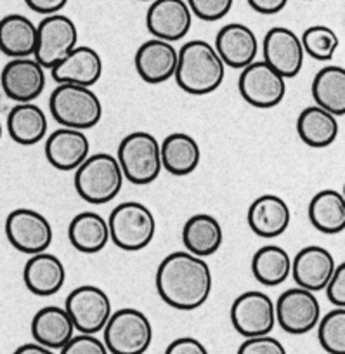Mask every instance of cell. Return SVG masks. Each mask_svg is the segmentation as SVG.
I'll list each match as a JSON object with an SVG mask.
<instances>
[{
	"label": "cell",
	"instance_id": "6da1fadb",
	"mask_svg": "<svg viewBox=\"0 0 345 354\" xmlns=\"http://www.w3.org/2000/svg\"><path fill=\"white\" fill-rule=\"evenodd\" d=\"M214 277L208 262L189 252L167 255L156 271V292L170 308L194 311L208 301Z\"/></svg>",
	"mask_w": 345,
	"mask_h": 354
},
{
	"label": "cell",
	"instance_id": "7a4b0ae2",
	"mask_svg": "<svg viewBox=\"0 0 345 354\" xmlns=\"http://www.w3.org/2000/svg\"><path fill=\"white\" fill-rule=\"evenodd\" d=\"M177 85L191 96L215 93L225 78V64L207 40H189L177 50Z\"/></svg>",
	"mask_w": 345,
	"mask_h": 354
},
{
	"label": "cell",
	"instance_id": "3957f363",
	"mask_svg": "<svg viewBox=\"0 0 345 354\" xmlns=\"http://www.w3.org/2000/svg\"><path fill=\"white\" fill-rule=\"evenodd\" d=\"M73 185L78 196L92 205H104L115 200L124 186V174L117 156L109 153L88 155L75 170Z\"/></svg>",
	"mask_w": 345,
	"mask_h": 354
},
{
	"label": "cell",
	"instance_id": "277c9868",
	"mask_svg": "<svg viewBox=\"0 0 345 354\" xmlns=\"http://www.w3.org/2000/svg\"><path fill=\"white\" fill-rule=\"evenodd\" d=\"M49 110L54 120L63 127L87 131L102 118V104L91 87L57 84L49 97Z\"/></svg>",
	"mask_w": 345,
	"mask_h": 354
},
{
	"label": "cell",
	"instance_id": "5b68a950",
	"mask_svg": "<svg viewBox=\"0 0 345 354\" xmlns=\"http://www.w3.org/2000/svg\"><path fill=\"white\" fill-rule=\"evenodd\" d=\"M117 160L120 163L124 179L136 186L151 185L162 172L158 139L144 131L131 132L122 139L118 145Z\"/></svg>",
	"mask_w": 345,
	"mask_h": 354
},
{
	"label": "cell",
	"instance_id": "8992f818",
	"mask_svg": "<svg viewBox=\"0 0 345 354\" xmlns=\"http://www.w3.org/2000/svg\"><path fill=\"white\" fill-rule=\"evenodd\" d=\"M102 342L109 354H144L153 342V325L139 309L122 308L109 316Z\"/></svg>",
	"mask_w": 345,
	"mask_h": 354
},
{
	"label": "cell",
	"instance_id": "52a82bcc",
	"mask_svg": "<svg viewBox=\"0 0 345 354\" xmlns=\"http://www.w3.org/2000/svg\"><path fill=\"white\" fill-rule=\"evenodd\" d=\"M109 240L125 252L148 247L156 234V219L151 210L139 202H124L111 210L108 219Z\"/></svg>",
	"mask_w": 345,
	"mask_h": 354
},
{
	"label": "cell",
	"instance_id": "ba28073f",
	"mask_svg": "<svg viewBox=\"0 0 345 354\" xmlns=\"http://www.w3.org/2000/svg\"><path fill=\"white\" fill-rule=\"evenodd\" d=\"M64 309L73 322L75 332L95 335L102 332L113 313L111 301L102 288L82 285L68 294Z\"/></svg>",
	"mask_w": 345,
	"mask_h": 354
},
{
	"label": "cell",
	"instance_id": "9c48e42d",
	"mask_svg": "<svg viewBox=\"0 0 345 354\" xmlns=\"http://www.w3.org/2000/svg\"><path fill=\"white\" fill-rule=\"evenodd\" d=\"M78 30L73 19L64 15L46 16L37 25L35 57L44 68H53L77 47Z\"/></svg>",
	"mask_w": 345,
	"mask_h": 354
},
{
	"label": "cell",
	"instance_id": "30bf717a",
	"mask_svg": "<svg viewBox=\"0 0 345 354\" xmlns=\"http://www.w3.org/2000/svg\"><path fill=\"white\" fill-rule=\"evenodd\" d=\"M238 88L248 104L269 110L285 100L286 80L265 61H254L241 70Z\"/></svg>",
	"mask_w": 345,
	"mask_h": 354
},
{
	"label": "cell",
	"instance_id": "8fae6325",
	"mask_svg": "<svg viewBox=\"0 0 345 354\" xmlns=\"http://www.w3.org/2000/svg\"><path fill=\"white\" fill-rule=\"evenodd\" d=\"M6 236L18 252L35 255L47 252L54 231L44 214L32 209H16L6 219Z\"/></svg>",
	"mask_w": 345,
	"mask_h": 354
},
{
	"label": "cell",
	"instance_id": "7c38bea8",
	"mask_svg": "<svg viewBox=\"0 0 345 354\" xmlns=\"http://www.w3.org/2000/svg\"><path fill=\"white\" fill-rule=\"evenodd\" d=\"M231 323L245 339L269 335L276 325L274 302L261 290H250L234 299Z\"/></svg>",
	"mask_w": 345,
	"mask_h": 354
},
{
	"label": "cell",
	"instance_id": "4fadbf2b",
	"mask_svg": "<svg viewBox=\"0 0 345 354\" xmlns=\"http://www.w3.org/2000/svg\"><path fill=\"white\" fill-rule=\"evenodd\" d=\"M276 323L290 335H304L316 328L321 318V304L314 292L288 288L274 302Z\"/></svg>",
	"mask_w": 345,
	"mask_h": 354
},
{
	"label": "cell",
	"instance_id": "5bb4252c",
	"mask_svg": "<svg viewBox=\"0 0 345 354\" xmlns=\"http://www.w3.org/2000/svg\"><path fill=\"white\" fill-rule=\"evenodd\" d=\"M2 91L9 100L18 103H33L46 88V68L35 57L11 59L0 73Z\"/></svg>",
	"mask_w": 345,
	"mask_h": 354
},
{
	"label": "cell",
	"instance_id": "9a60e30c",
	"mask_svg": "<svg viewBox=\"0 0 345 354\" xmlns=\"http://www.w3.org/2000/svg\"><path fill=\"white\" fill-rule=\"evenodd\" d=\"M193 15L186 0H153L146 12V26L155 39L177 42L189 33Z\"/></svg>",
	"mask_w": 345,
	"mask_h": 354
},
{
	"label": "cell",
	"instance_id": "2e32d148",
	"mask_svg": "<svg viewBox=\"0 0 345 354\" xmlns=\"http://www.w3.org/2000/svg\"><path fill=\"white\" fill-rule=\"evenodd\" d=\"M264 61L283 78H295L304 66V47L300 37L285 26H274L264 37Z\"/></svg>",
	"mask_w": 345,
	"mask_h": 354
},
{
	"label": "cell",
	"instance_id": "e0dca14e",
	"mask_svg": "<svg viewBox=\"0 0 345 354\" xmlns=\"http://www.w3.org/2000/svg\"><path fill=\"white\" fill-rule=\"evenodd\" d=\"M335 268L337 262L330 250L319 245H309L304 247L295 259H292L290 274L295 280L297 287L309 292H319L326 287Z\"/></svg>",
	"mask_w": 345,
	"mask_h": 354
},
{
	"label": "cell",
	"instance_id": "ac0fdd59",
	"mask_svg": "<svg viewBox=\"0 0 345 354\" xmlns=\"http://www.w3.org/2000/svg\"><path fill=\"white\" fill-rule=\"evenodd\" d=\"M214 49L225 66L243 70L257 57V35L243 23H229L217 32Z\"/></svg>",
	"mask_w": 345,
	"mask_h": 354
},
{
	"label": "cell",
	"instance_id": "d6986e66",
	"mask_svg": "<svg viewBox=\"0 0 345 354\" xmlns=\"http://www.w3.org/2000/svg\"><path fill=\"white\" fill-rule=\"evenodd\" d=\"M91 153V142L84 131L61 127L46 141V158L61 172L77 170Z\"/></svg>",
	"mask_w": 345,
	"mask_h": 354
},
{
	"label": "cell",
	"instance_id": "ffe728a7",
	"mask_svg": "<svg viewBox=\"0 0 345 354\" xmlns=\"http://www.w3.org/2000/svg\"><path fill=\"white\" fill-rule=\"evenodd\" d=\"M134 64L138 75L146 84H163L176 73L177 49L165 40H146L136 53Z\"/></svg>",
	"mask_w": 345,
	"mask_h": 354
},
{
	"label": "cell",
	"instance_id": "44dd1931",
	"mask_svg": "<svg viewBox=\"0 0 345 354\" xmlns=\"http://www.w3.org/2000/svg\"><path fill=\"white\" fill-rule=\"evenodd\" d=\"M57 84H73L92 87L102 77L101 54L87 46H77L64 59L50 68Z\"/></svg>",
	"mask_w": 345,
	"mask_h": 354
},
{
	"label": "cell",
	"instance_id": "7402d4cb",
	"mask_svg": "<svg viewBox=\"0 0 345 354\" xmlns=\"http://www.w3.org/2000/svg\"><path fill=\"white\" fill-rule=\"evenodd\" d=\"M23 281L33 295L50 297L63 288L66 281V270L59 257L49 252H40L26 261Z\"/></svg>",
	"mask_w": 345,
	"mask_h": 354
},
{
	"label": "cell",
	"instance_id": "603a6c76",
	"mask_svg": "<svg viewBox=\"0 0 345 354\" xmlns=\"http://www.w3.org/2000/svg\"><path fill=\"white\" fill-rule=\"evenodd\" d=\"M247 221L250 230L261 238L281 236L290 226L292 212L281 196L262 195L248 209Z\"/></svg>",
	"mask_w": 345,
	"mask_h": 354
},
{
	"label": "cell",
	"instance_id": "cb8c5ba5",
	"mask_svg": "<svg viewBox=\"0 0 345 354\" xmlns=\"http://www.w3.org/2000/svg\"><path fill=\"white\" fill-rule=\"evenodd\" d=\"M75 335V326L66 309L59 306H46L39 309L32 319V337L37 344L61 351Z\"/></svg>",
	"mask_w": 345,
	"mask_h": 354
},
{
	"label": "cell",
	"instance_id": "d4e9b609",
	"mask_svg": "<svg viewBox=\"0 0 345 354\" xmlns=\"http://www.w3.org/2000/svg\"><path fill=\"white\" fill-rule=\"evenodd\" d=\"M162 169L176 177H184L198 169L201 160V149L196 139L186 132H174L167 136L160 145Z\"/></svg>",
	"mask_w": 345,
	"mask_h": 354
},
{
	"label": "cell",
	"instance_id": "484cf974",
	"mask_svg": "<svg viewBox=\"0 0 345 354\" xmlns=\"http://www.w3.org/2000/svg\"><path fill=\"white\" fill-rule=\"evenodd\" d=\"M338 117L319 106H307L297 118V134L304 145L314 149H323L333 145L340 132Z\"/></svg>",
	"mask_w": 345,
	"mask_h": 354
},
{
	"label": "cell",
	"instance_id": "4316f807",
	"mask_svg": "<svg viewBox=\"0 0 345 354\" xmlns=\"http://www.w3.org/2000/svg\"><path fill=\"white\" fill-rule=\"evenodd\" d=\"M224 241L221 223L210 214H196L189 217L183 227V243L186 252L196 257H210Z\"/></svg>",
	"mask_w": 345,
	"mask_h": 354
},
{
	"label": "cell",
	"instance_id": "83f0119b",
	"mask_svg": "<svg viewBox=\"0 0 345 354\" xmlns=\"http://www.w3.org/2000/svg\"><path fill=\"white\" fill-rule=\"evenodd\" d=\"M37 47V25L23 15L0 19V50L11 59L32 57Z\"/></svg>",
	"mask_w": 345,
	"mask_h": 354
},
{
	"label": "cell",
	"instance_id": "f1b7e54d",
	"mask_svg": "<svg viewBox=\"0 0 345 354\" xmlns=\"http://www.w3.org/2000/svg\"><path fill=\"white\" fill-rule=\"evenodd\" d=\"M68 238L75 250L82 254H97L109 241L108 221L92 210L77 214L68 226Z\"/></svg>",
	"mask_w": 345,
	"mask_h": 354
},
{
	"label": "cell",
	"instance_id": "f546056e",
	"mask_svg": "<svg viewBox=\"0 0 345 354\" xmlns=\"http://www.w3.org/2000/svg\"><path fill=\"white\" fill-rule=\"evenodd\" d=\"M47 117L40 106L33 103H18L8 115V132L15 142L33 146L47 136Z\"/></svg>",
	"mask_w": 345,
	"mask_h": 354
},
{
	"label": "cell",
	"instance_id": "4dcf8cb0",
	"mask_svg": "<svg viewBox=\"0 0 345 354\" xmlns=\"http://www.w3.org/2000/svg\"><path fill=\"white\" fill-rule=\"evenodd\" d=\"M309 221L324 234H340L345 230V198L337 189H323L307 207Z\"/></svg>",
	"mask_w": 345,
	"mask_h": 354
},
{
	"label": "cell",
	"instance_id": "1f68e13d",
	"mask_svg": "<svg viewBox=\"0 0 345 354\" xmlns=\"http://www.w3.org/2000/svg\"><path fill=\"white\" fill-rule=\"evenodd\" d=\"M313 97L316 106L330 111L335 117L345 115V68L324 66L313 80Z\"/></svg>",
	"mask_w": 345,
	"mask_h": 354
},
{
	"label": "cell",
	"instance_id": "d6a6232c",
	"mask_svg": "<svg viewBox=\"0 0 345 354\" xmlns=\"http://www.w3.org/2000/svg\"><path fill=\"white\" fill-rule=\"evenodd\" d=\"M292 271V257L279 245L261 247L252 257V274L264 287L285 283Z\"/></svg>",
	"mask_w": 345,
	"mask_h": 354
},
{
	"label": "cell",
	"instance_id": "836d02e7",
	"mask_svg": "<svg viewBox=\"0 0 345 354\" xmlns=\"http://www.w3.org/2000/svg\"><path fill=\"white\" fill-rule=\"evenodd\" d=\"M317 340L326 354H345V308L321 316L316 325Z\"/></svg>",
	"mask_w": 345,
	"mask_h": 354
},
{
	"label": "cell",
	"instance_id": "e575fe53",
	"mask_svg": "<svg viewBox=\"0 0 345 354\" xmlns=\"http://www.w3.org/2000/svg\"><path fill=\"white\" fill-rule=\"evenodd\" d=\"M304 54H309L316 61H330L338 49V35L324 25H314L300 37Z\"/></svg>",
	"mask_w": 345,
	"mask_h": 354
},
{
	"label": "cell",
	"instance_id": "d590c367",
	"mask_svg": "<svg viewBox=\"0 0 345 354\" xmlns=\"http://www.w3.org/2000/svg\"><path fill=\"white\" fill-rule=\"evenodd\" d=\"M191 9V15L201 21H221L229 15L234 0H186Z\"/></svg>",
	"mask_w": 345,
	"mask_h": 354
},
{
	"label": "cell",
	"instance_id": "8d00e7d4",
	"mask_svg": "<svg viewBox=\"0 0 345 354\" xmlns=\"http://www.w3.org/2000/svg\"><path fill=\"white\" fill-rule=\"evenodd\" d=\"M59 354H109L104 342L95 335L78 333L59 351Z\"/></svg>",
	"mask_w": 345,
	"mask_h": 354
},
{
	"label": "cell",
	"instance_id": "74e56055",
	"mask_svg": "<svg viewBox=\"0 0 345 354\" xmlns=\"http://www.w3.org/2000/svg\"><path fill=\"white\" fill-rule=\"evenodd\" d=\"M236 354H288L285 346L278 339L271 335L252 337L245 339V342L238 347Z\"/></svg>",
	"mask_w": 345,
	"mask_h": 354
},
{
	"label": "cell",
	"instance_id": "f35d334b",
	"mask_svg": "<svg viewBox=\"0 0 345 354\" xmlns=\"http://www.w3.org/2000/svg\"><path fill=\"white\" fill-rule=\"evenodd\" d=\"M324 290H326L328 301L335 308H345V262L337 264Z\"/></svg>",
	"mask_w": 345,
	"mask_h": 354
},
{
	"label": "cell",
	"instance_id": "ab89813d",
	"mask_svg": "<svg viewBox=\"0 0 345 354\" xmlns=\"http://www.w3.org/2000/svg\"><path fill=\"white\" fill-rule=\"evenodd\" d=\"M165 354H210L205 347L203 342H200L194 337H179L172 340L167 346Z\"/></svg>",
	"mask_w": 345,
	"mask_h": 354
},
{
	"label": "cell",
	"instance_id": "60d3db41",
	"mask_svg": "<svg viewBox=\"0 0 345 354\" xmlns=\"http://www.w3.org/2000/svg\"><path fill=\"white\" fill-rule=\"evenodd\" d=\"M25 2L32 11L44 16L57 15L68 4V0H25Z\"/></svg>",
	"mask_w": 345,
	"mask_h": 354
},
{
	"label": "cell",
	"instance_id": "b9f144b4",
	"mask_svg": "<svg viewBox=\"0 0 345 354\" xmlns=\"http://www.w3.org/2000/svg\"><path fill=\"white\" fill-rule=\"evenodd\" d=\"M247 2L255 12L265 16L278 15V12H281L283 9L286 8V4H288V0H247Z\"/></svg>",
	"mask_w": 345,
	"mask_h": 354
},
{
	"label": "cell",
	"instance_id": "7bdbcfd3",
	"mask_svg": "<svg viewBox=\"0 0 345 354\" xmlns=\"http://www.w3.org/2000/svg\"><path fill=\"white\" fill-rule=\"evenodd\" d=\"M12 354H56V351L49 349V347H44L37 342L23 344Z\"/></svg>",
	"mask_w": 345,
	"mask_h": 354
},
{
	"label": "cell",
	"instance_id": "ee69618b",
	"mask_svg": "<svg viewBox=\"0 0 345 354\" xmlns=\"http://www.w3.org/2000/svg\"><path fill=\"white\" fill-rule=\"evenodd\" d=\"M2 132H4V129H2V120H0V139H2Z\"/></svg>",
	"mask_w": 345,
	"mask_h": 354
},
{
	"label": "cell",
	"instance_id": "f6af8a7d",
	"mask_svg": "<svg viewBox=\"0 0 345 354\" xmlns=\"http://www.w3.org/2000/svg\"><path fill=\"white\" fill-rule=\"evenodd\" d=\"M141 2H153V0H141Z\"/></svg>",
	"mask_w": 345,
	"mask_h": 354
}]
</instances>
